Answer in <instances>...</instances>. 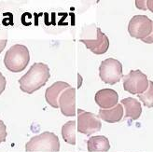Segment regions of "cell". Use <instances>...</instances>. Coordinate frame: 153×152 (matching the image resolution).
<instances>
[{
    "instance_id": "9c48e42d",
    "label": "cell",
    "mask_w": 153,
    "mask_h": 152,
    "mask_svg": "<svg viewBox=\"0 0 153 152\" xmlns=\"http://www.w3.org/2000/svg\"><path fill=\"white\" fill-rule=\"evenodd\" d=\"M59 108L65 117L76 116V89L67 88L59 97Z\"/></svg>"
},
{
    "instance_id": "30bf717a",
    "label": "cell",
    "mask_w": 153,
    "mask_h": 152,
    "mask_svg": "<svg viewBox=\"0 0 153 152\" xmlns=\"http://www.w3.org/2000/svg\"><path fill=\"white\" fill-rule=\"evenodd\" d=\"M94 100L102 109H110L118 104L119 94L112 89H102L95 93Z\"/></svg>"
},
{
    "instance_id": "8fae6325",
    "label": "cell",
    "mask_w": 153,
    "mask_h": 152,
    "mask_svg": "<svg viewBox=\"0 0 153 152\" xmlns=\"http://www.w3.org/2000/svg\"><path fill=\"white\" fill-rule=\"evenodd\" d=\"M71 86L66 82L64 81H57L50 86L45 93V99L47 103L54 108H59V97L64 93L67 88Z\"/></svg>"
},
{
    "instance_id": "44dd1931",
    "label": "cell",
    "mask_w": 153,
    "mask_h": 152,
    "mask_svg": "<svg viewBox=\"0 0 153 152\" xmlns=\"http://www.w3.org/2000/svg\"><path fill=\"white\" fill-rule=\"evenodd\" d=\"M7 45V39H0V53H1Z\"/></svg>"
},
{
    "instance_id": "5bb4252c",
    "label": "cell",
    "mask_w": 153,
    "mask_h": 152,
    "mask_svg": "<svg viewBox=\"0 0 153 152\" xmlns=\"http://www.w3.org/2000/svg\"><path fill=\"white\" fill-rule=\"evenodd\" d=\"M89 152H106L110 148V144L108 137L104 135L91 136L87 141Z\"/></svg>"
},
{
    "instance_id": "3957f363",
    "label": "cell",
    "mask_w": 153,
    "mask_h": 152,
    "mask_svg": "<svg viewBox=\"0 0 153 152\" xmlns=\"http://www.w3.org/2000/svg\"><path fill=\"white\" fill-rule=\"evenodd\" d=\"M60 141L56 134L51 132H44L30 139L25 145L26 152H58Z\"/></svg>"
},
{
    "instance_id": "5b68a950",
    "label": "cell",
    "mask_w": 153,
    "mask_h": 152,
    "mask_svg": "<svg viewBox=\"0 0 153 152\" xmlns=\"http://www.w3.org/2000/svg\"><path fill=\"white\" fill-rule=\"evenodd\" d=\"M123 79V89L131 94H142L148 90L149 79L147 75L142 73L139 69L131 70Z\"/></svg>"
},
{
    "instance_id": "e0dca14e",
    "label": "cell",
    "mask_w": 153,
    "mask_h": 152,
    "mask_svg": "<svg viewBox=\"0 0 153 152\" xmlns=\"http://www.w3.org/2000/svg\"><path fill=\"white\" fill-rule=\"evenodd\" d=\"M7 138V127L4 121L0 119V144L6 141Z\"/></svg>"
},
{
    "instance_id": "9a60e30c",
    "label": "cell",
    "mask_w": 153,
    "mask_h": 152,
    "mask_svg": "<svg viewBox=\"0 0 153 152\" xmlns=\"http://www.w3.org/2000/svg\"><path fill=\"white\" fill-rule=\"evenodd\" d=\"M76 121H67L62 127V136L65 142L70 144L72 146L76 145Z\"/></svg>"
},
{
    "instance_id": "d6986e66",
    "label": "cell",
    "mask_w": 153,
    "mask_h": 152,
    "mask_svg": "<svg viewBox=\"0 0 153 152\" xmlns=\"http://www.w3.org/2000/svg\"><path fill=\"white\" fill-rule=\"evenodd\" d=\"M6 79L5 77L2 75V73L0 72V95L2 94V93L5 90V88H6Z\"/></svg>"
},
{
    "instance_id": "4fadbf2b",
    "label": "cell",
    "mask_w": 153,
    "mask_h": 152,
    "mask_svg": "<svg viewBox=\"0 0 153 152\" xmlns=\"http://www.w3.org/2000/svg\"><path fill=\"white\" fill-rule=\"evenodd\" d=\"M124 109L121 104H117L110 109H100L99 118L108 123H117L123 118Z\"/></svg>"
},
{
    "instance_id": "ba28073f",
    "label": "cell",
    "mask_w": 153,
    "mask_h": 152,
    "mask_svg": "<svg viewBox=\"0 0 153 152\" xmlns=\"http://www.w3.org/2000/svg\"><path fill=\"white\" fill-rule=\"evenodd\" d=\"M96 34L97 36L95 39H80V42L94 54L101 55L108 51L109 48V40L106 35H105L99 27L96 29Z\"/></svg>"
},
{
    "instance_id": "7a4b0ae2",
    "label": "cell",
    "mask_w": 153,
    "mask_h": 152,
    "mask_svg": "<svg viewBox=\"0 0 153 152\" xmlns=\"http://www.w3.org/2000/svg\"><path fill=\"white\" fill-rule=\"evenodd\" d=\"M30 61V53L26 46L21 44L13 45L6 52L4 65L7 70L13 73H19L25 70Z\"/></svg>"
},
{
    "instance_id": "ffe728a7",
    "label": "cell",
    "mask_w": 153,
    "mask_h": 152,
    "mask_svg": "<svg viewBox=\"0 0 153 152\" xmlns=\"http://www.w3.org/2000/svg\"><path fill=\"white\" fill-rule=\"evenodd\" d=\"M142 42L144 43H147V44H152L153 43V24H152V31L151 33L145 39H142Z\"/></svg>"
},
{
    "instance_id": "7402d4cb",
    "label": "cell",
    "mask_w": 153,
    "mask_h": 152,
    "mask_svg": "<svg viewBox=\"0 0 153 152\" xmlns=\"http://www.w3.org/2000/svg\"><path fill=\"white\" fill-rule=\"evenodd\" d=\"M147 7L153 13V0H148L147 1Z\"/></svg>"
},
{
    "instance_id": "ac0fdd59",
    "label": "cell",
    "mask_w": 153,
    "mask_h": 152,
    "mask_svg": "<svg viewBox=\"0 0 153 152\" xmlns=\"http://www.w3.org/2000/svg\"><path fill=\"white\" fill-rule=\"evenodd\" d=\"M135 7L137 9H139L141 10H147V1L146 0H136L135 1Z\"/></svg>"
},
{
    "instance_id": "7c38bea8",
    "label": "cell",
    "mask_w": 153,
    "mask_h": 152,
    "mask_svg": "<svg viewBox=\"0 0 153 152\" xmlns=\"http://www.w3.org/2000/svg\"><path fill=\"white\" fill-rule=\"evenodd\" d=\"M120 104L123 106V109L125 112V119H131L133 120H136L140 118L142 113V106L140 102H138L133 97H128L122 99Z\"/></svg>"
},
{
    "instance_id": "6da1fadb",
    "label": "cell",
    "mask_w": 153,
    "mask_h": 152,
    "mask_svg": "<svg viewBox=\"0 0 153 152\" xmlns=\"http://www.w3.org/2000/svg\"><path fill=\"white\" fill-rule=\"evenodd\" d=\"M51 77L48 65L35 63L28 72L19 79L20 88L24 93L32 94L36 90L42 88Z\"/></svg>"
},
{
    "instance_id": "8992f818",
    "label": "cell",
    "mask_w": 153,
    "mask_h": 152,
    "mask_svg": "<svg viewBox=\"0 0 153 152\" xmlns=\"http://www.w3.org/2000/svg\"><path fill=\"white\" fill-rule=\"evenodd\" d=\"M102 122L95 114L78 109V132L90 136L101 130Z\"/></svg>"
},
{
    "instance_id": "277c9868",
    "label": "cell",
    "mask_w": 153,
    "mask_h": 152,
    "mask_svg": "<svg viewBox=\"0 0 153 152\" xmlns=\"http://www.w3.org/2000/svg\"><path fill=\"white\" fill-rule=\"evenodd\" d=\"M99 76L102 81L106 84H116L123 77L121 63L114 58H108L102 61L99 66Z\"/></svg>"
},
{
    "instance_id": "2e32d148",
    "label": "cell",
    "mask_w": 153,
    "mask_h": 152,
    "mask_svg": "<svg viewBox=\"0 0 153 152\" xmlns=\"http://www.w3.org/2000/svg\"><path fill=\"white\" fill-rule=\"evenodd\" d=\"M137 97L139 98V100L144 104L145 106L149 108H153V81L149 80L148 90L144 93L138 94Z\"/></svg>"
},
{
    "instance_id": "52a82bcc",
    "label": "cell",
    "mask_w": 153,
    "mask_h": 152,
    "mask_svg": "<svg viewBox=\"0 0 153 152\" xmlns=\"http://www.w3.org/2000/svg\"><path fill=\"white\" fill-rule=\"evenodd\" d=\"M152 24L153 21H151L146 15H135L129 22V35L134 39L142 40L151 33Z\"/></svg>"
}]
</instances>
